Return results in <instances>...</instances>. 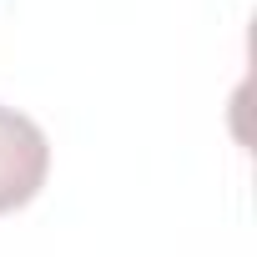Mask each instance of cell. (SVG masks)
Listing matches in <instances>:
<instances>
[{
    "mask_svg": "<svg viewBox=\"0 0 257 257\" xmlns=\"http://www.w3.org/2000/svg\"><path fill=\"white\" fill-rule=\"evenodd\" d=\"M51 172V142L46 132L16 106H0V212H16L36 202Z\"/></svg>",
    "mask_w": 257,
    "mask_h": 257,
    "instance_id": "cell-1",
    "label": "cell"
}]
</instances>
